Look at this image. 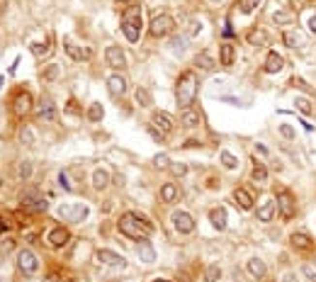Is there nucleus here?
<instances>
[{
  "mask_svg": "<svg viewBox=\"0 0 316 282\" xmlns=\"http://www.w3.org/2000/svg\"><path fill=\"white\" fill-rule=\"evenodd\" d=\"M93 188L97 192H102V190L110 188V171L107 168H95V173H93Z\"/></svg>",
  "mask_w": 316,
  "mask_h": 282,
  "instance_id": "23",
  "label": "nucleus"
},
{
  "mask_svg": "<svg viewBox=\"0 0 316 282\" xmlns=\"http://www.w3.org/2000/svg\"><path fill=\"white\" fill-rule=\"evenodd\" d=\"M289 243H292V248L294 251H299V253H309V251H314V238L311 236H306V234H292L289 236Z\"/></svg>",
  "mask_w": 316,
  "mask_h": 282,
  "instance_id": "17",
  "label": "nucleus"
},
{
  "mask_svg": "<svg viewBox=\"0 0 316 282\" xmlns=\"http://www.w3.org/2000/svg\"><path fill=\"white\" fill-rule=\"evenodd\" d=\"M59 185H61V188H63L66 192H73V190H76V188L71 185V178H68V171H61V173H59Z\"/></svg>",
  "mask_w": 316,
  "mask_h": 282,
  "instance_id": "43",
  "label": "nucleus"
},
{
  "mask_svg": "<svg viewBox=\"0 0 316 282\" xmlns=\"http://www.w3.org/2000/svg\"><path fill=\"white\" fill-rule=\"evenodd\" d=\"M246 270H248V275H251V277H255V280L265 277V272H268V267H265V263H263L260 258H248Z\"/></svg>",
  "mask_w": 316,
  "mask_h": 282,
  "instance_id": "25",
  "label": "nucleus"
},
{
  "mask_svg": "<svg viewBox=\"0 0 316 282\" xmlns=\"http://www.w3.org/2000/svg\"><path fill=\"white\" fill-rule=\"evenodd\" d=\"M8 229H10V224H8V221H5L3 217H0V234H5Z\"/></svg>",
  "mask_w": 316,
  "mask_h": 282,
  "instance_id": "49",
  "label": "nucleus"
},
{
  "mask_svg": "<svg viewBox=\"0 0 316 282\" xmlns=\"http://www.w3.org/2000/svg\"><path fill=\"white\" fill-rule=\"evenodd\" d=\"M117 226H119L122 236H126L131 241H146L151 236V231H153L151 221L146 217H141V214H134V212L122 214L119 221H117Z\"/></svg>",
  "mask_w": 316,
  "mask_h": 282,
  "instance_id": "1",
  "label": "nucleus"
},
{
  "mask_svg": "<svg viewBox=\"0 0 316 282\" xmlns=\"http://www.w3.org/2000/svg\"><path fill=\"white\" fill-rule=\"evenodd\" d=\"M3 83H5V78H3V76H0V85H3Z\"/></svg>",
  "mask_w": 316,
  "mask_h": 282,
  "instance_id": "53",
  "label": "nucleus"
},
{
  "mask_svg": "<svg viewBox=\"0 0 316 282\" xmlns=\"http://www.w3.org/2000/svg\"><path fill=\"white\" fill-rule=\"evenodd\" d=\"M280 134H282L284 139H289V141H294V139H297V131H294L289 124H280Z\"/></svg>",
  "mask_w": 316,
  "mask_h": 282,
  "instance_id": "45",
  "label": "nucleus"
},
{
  "mask_svg": "<svg viewBox=\"0 0 316 282\" xmlns=\"http://www.w3.org/2000/svg\"><path fill=\"white\" fill-rule=\"evenodd\" d=\"M17 267H20L25 275H34V272L39 270V258H37V253L30 251V248H22V251L17 253Z\"/></svg>",
  "mask_w": 316,
  "mask_h": 282,
  "instance_id": "7",
  "label": "nucleus"
},
{
  "mask_svg": "<svg viewBox=\"0 0 316 282\" xmlns=\"http://www.w3.org/2000/svg\"><path fill=\"white\" fill-rule=\"evenodd\" d=\"M212 3H221V0H212Z\"/></svg>",
  "mask_w": 316,
  "mask_h": 282,
  "instance_id": "56",
  "label": "nucleus"
},
{
  "mask_svg": "<svg viewBox=\"0 0 316 282\" xmlns=\"http://www.w3.org/2000/svg\"><path fill=\"white\" fill-rule=\"evenodd\" d=\"M30 110H32V95L27 90H17L15 97H13V114L22 119V117L30 114Z\"/></svg>",
  "mask_w": 316,
  "mask_h": 282,
  "instance_id": "9",
  "label": "nucleus"
},
{
  "mask_svg": "<svg viewBox=\"0 0 316 282\" xmlns=\"http://www.w3.org/2000/svg\"><path fill=\"white\" fill-rule=\"evenodd\" d=\"M168 171H171V175H173V178H183V175L188 173V166H185V163H171V166H168Z\"/></svg>",
  "mask_w": 316,
  "mask_h": 282,
  "instance_id": "42",
  "label": "nucleus"
},
{
  "mask_svg": "<svg viewBox=\"0 0 316 282\" xmlns=\"http://www.w3.org/2000/svg\"><path fill=\"white\" fill-rule=\"evenodd\" d=\"M17 178H20V180H30V178H32V163H30V161H20V166H17Z\"/></svg>",
  "mask_w": 316,
  "mask_h": 282,
  "instance_id": "37",
  "label": "nucleus"
},
{
  "mask_svg": "<svg viewBox=\"0 0 316 282\" xmlns=\"http://www.w3.org/2000/svg\"><path fill=\"white\" fill-rule=\"evenodd\" d=\"M219 161H221V166L229 168V171H236V168H238V158H236L231 151H219Z\"/></svg>",
  "mask_w": 316,
  "mask_h": 282,
  "instance_id": "33",
  "label": "nucleus"
},
{
  "mask_svg": "<svg viewBox=\"0 0 316 282\" xmlns=\"http://www.w3.org/2000/svg\"><path fill=\"white\" fill-rule=\"evenodd\" d=\"M251 180H253V183H265V180H268V168L255 161V163H253V171H251Z\"/></svg>",
  "mask_w": 316,
  "mask_h": 282,
  "instance_id": "34",
  "label": "nucleus"
},
{
  "mask_svg": "<svg viewBox=\"0 0 316 282\" xmlns=\"http://www.w3.org/2000/svg\"><path fill=\"white\" fill-rule=\"evenodd\" d=\"M282 42H284V47H289V49H304L306 37H304L301 32H297V30H287V32H282Z\"/></svg>",
  "mask_w": 316,
  "mask_h": 282,
  "instance_id": "18",
  "label": "nucleus"
},
{
  "mask_svg": "<svg viewBox=\"0 0 316 282\" xmlns=\"http://www.w3.org/2000/svg\"><path fill=\"white\" fill-rule=\"evenodd\" d=\"M34 117H37V122H54L56 119V105H54V100L51 97H42L37 102Z\"/></svg>",
  "mask_w": 316,
  "mask_h": 282,
  "instance_id": "11",
  "label": "nucleus"
},
{
  "mask_svg": "<svg viewBox=\"0 0 316 282\" xmlns=\"http://www.w3.org/2000/svg\"><path fill=\"white\" fill-rule=\"evenodd\" d=\"M282 68H284V59H282L277 51H270V54L265 56L263 71H265V73H280Z\"/></svg>",
  "mask_w": 316,
  "mask_h": 282,
  "instance_id": "20",
  "label": "nucleus"
},
{
  "mask_svg": "<svg viewBox=\"0 0 316 282\" xmlns=\"http://www.w3.org/2000/svg\"><path fill=\"white\" fill-rule=\"evenodd\" d=\"M95 260L100 263V265H110V267H122L124 270V265H126V260L122 258V255H117L114 251H107V248H100L97 253H95Z\"/></svg>",
  "mask_w": 316,
  "mask_h": 282,
  "instance_id": "13",
  "label": "nucleus"
},
{
  "mask_svg": "<svg viewBox=\"0 0 316 282\" xmlns=\"http://www.w3.org/2000/svg\"><path fill=\"white\" fill-rule=\"evenodd\" d=\"M309 30H311V32H316V13L309 17Z\"/></svg>",
  "mask_w": 316,
  "mask_h": 282,
  "instance_id": "50",
  "label": "nucleus"
},
{
  "mask_svg": "<svg viewBox=\"0 0 316 282\" xmlns=\"http://www.w3.org/2000/svg\"><path fill=\"white\" fill-rule=\"evenodd\" d=\"M102 114H105V110H102L100 102H93V105L88 107V119H90V122H100Z\"/></svg>",
  "mask_w": 316,
  "mask_h": 282,
  "instance_id": "36",
  "label": "nucleus"
},
{
  "mask_svg": "<svg viewBox=\"0 0 316 282\" xmlns=\"http://www.w3.org/2000/svg\"><path fill=\"white\" fill-rule=\"evenodd\" d=\"M30 51H32L37 59H44V56L51 54V44H49V39H47V42H34V44H30Z\"/></svg>",
  "mask_w": 316,
  "mask_h": 282,
  "instance_id": "32",
  "label": "nucleus"
},
{
  "mask_svg": "<svg viewBox=\"0 0 316 282\" xmlns=\"http://www.w3.org/2000/svg\"><path fill=\"white\" fill-rule=\"evenodd\" d=\"M226 209L224 207H214L212 212H209V221H212V226L214 229H219V231H224L226 229Z\"/></svg>",
  "mask_w": 316,
  "mask_h": 282,
  "instance_id": "27",
  "label": "nucleus"
},
{
  "mask_svg": "<svg viewBox=\"0 0 316 282\" xmlns=\"http://www.w3.org/2000/svg\"><path fill=\"white\" fill-rule=\"evenodd\" d=\"M282 282H294V275H284V277H282Z\"/></svg>",
  "mask_w": 316,
  "mask_h": 282,
  "instance_id": "52",
  "label": "nucleus"
},
{
  "mask_svg": "<svg viewBox=\"0 0 316 282\" xmlns=\"http://www.w3.org/2000/svg\"><path fill=\"white\" fill-rule=\"evenodd\" d=\"M178 195H180V192H178V185H175V183H166V185L161 188V200H163V202H168V204H171V202H175V200H178Z\"/></svg>",
  "mask_w": 316,
  "mask_h": 282,
  "instance_id": "31",
  "label": "nucleus"
},
{
  "mask_svg": "<svg viewBox=\"0 0 316 282\" xmlns=\"http://www.w3.org/2000/svg\"><path fill=\"white\" fill-rule=\"evenodd\" d=\"M238 5H241V13H243V15H251V13L260 5V0H238Z\"/></svg>",
  "mask_w": 316,
  "mask_h": 282,
  "instance_id": "40",
  "label": "nucleus"
},
{
  "mask_svg": "<svg viewBox=\"0 0 316 282\" xmlns=\"http://www.w3.org/2000/svg\"><path fill=\"white\" fill-rule=\"evenodd\" d=\"M214 63H217V61H214V56H212L209 51H200V54L195 56V66L202 68V71H212Z\"/></svg>",
  "mask_w": 316,
  "mask_h": 282,
  "instance_id": "29",
  "label": "nucleus"
},
{
  "mask_svg": "<svg viewBox=\"0 0 316 282\" xmlns=\"http://www.w3.org/2000/svg\"><path fill=\"white\" fill-rule=\"evenodd\" d=\"M136 255H139V260H143V263H153V260H156V251H153V246H151L148 241H141V243L136 246Z\"/></svg>",
  "mask_w": 316,
  "mask_h": 282,
  "instance_id": "28",
  "label": "nucleus"
},
{
  "mask_svg": "<svg viewBox=\"0 0 316 282\" xmlns=\"http://www.w3.org/2000/svg\"><path fill=\"white\" fill-rule=\"evenodd\" d=\"M171 221H173V226H175L178 234H192V231H195V219H192L190 212L175 209V212L171 214Z\"/></svg>",
  "mask_w": 316,
  "mask_h": 282,
  "instance_id": "8",
  "label": "nucleus"
},
{
  "mask_svg": "<svg viewBox=\"0 0 316 282\" xmlns=\"http://www.w3.org/2000/svg\"><path fill=\"white\" fill-rule=\"evenodd\" d=\"M141 25H143V10H141L139 5H129V8L124 10V15H122V32H124V37H126L131 44L139 42V37H141Z\"/></svg>",
  "mask_w": 316,
  "mask_h": 282,
  "instance_id": "3",
  "label": "nucleus"
},
{
  "mask_svg": "<svg viewBox=\"0 0 316 282\" xmlns=\"http://www.w3.org/2000/svg\"><path fill=\"white\" fill-rule=\"evenodd\" d=\"M107 93H110L112 97H122V95L126 93V78H124L122 73H112V76L107 78Z\"/></svg>",
  "mask_w": 316,
  "mask_h": 282,
  "instance_id": "15",
  "label": "nucleus"
},
{
  "mask_svg": "<svg viewBox=\"0 0 316 282\" xmlns=\"http://www.w3.org/2000/svg\"><path fill=\"white\" fill-rule=\"evenodd\" d=\"M234 56H236V49H234V44H229V42H224V44H219V63L221 66H234Z\"/></svg>",
  "mask_w": 316,
  "mask_h": 282,
  "instance_id": "24",
  "label": "nucleus"
},
{
  "mask_svg": "<svg viewBox=\"0 0 316 282\" xmlns=\"http://www.w3.org/2000/svg\"><path fill=\"white\" fill-rule=\"evenodd\" d=\"M175 100L183 110L192 107V102L197 100V76H195V71L180 73V78L175 83Z\"/></svg>",
  "mask_w": 316,
  "mask_h": 282,
  "instance_id": "2",
  "label": "nucleus"
},
{
  "mask_svg": "<svg viewBox=\"0 0 316 282\" xmlns=\"http://www.w3.org/2000/svg\"><path fill=\"white\" fill-rule=\"evenodd\" d=\"M292 20H294V15L287 13V10H277V13L272 15V22H275V25H292Z\"/></svg>",
  "mask_w": 316,
  "mask_h": 282,
  "instance_id": "35",
  "label": "nucleus"
},
{
  "mask_svg": "<svg viewBox=\"0 0 316 282\" xmlns=\"http://www.w3.org/2000/svg\"><path fill=\"white\" fill-rule=\"evenodd\" d=\"M275 202H277V212H280L282 221H292V219H294V214H297V200L292 197V192L280 190Z\"/></svg>",
  "mask_w": 316,
  "mask_h": 282,
  "instance_id": "6",
  "label": "nucleus"
},
{
  "mask_svg": "<svg viewBox=\"0 0 316 282\" xmlns=\"http://www.w3.org/2000/svg\"><path fill=\"white\" fill-rule=\"evenodd\" d=\"M156 282H171V280H156Z\"/></svg>",
  "mask_w": 316,
  "mask_h": 282,
  "instance_id": "54",
  "label": "nucleus"
},
{
  "mask_svg": "<svg viewBox=\"0 0 316 282\" xmlns=\"http://www.w3.org/2000/svg\"><path fill=\"white\" fill-rule=\"evenodd\" d=\"M219 277H221V267L219 265H209L205 270V282H217Z\"/></svg>",
  "mask_w": 316,
  "mask_h": 282,
  "instance_id": "38",
  "label": "nucleus"
},
{
  "mask_svg": "<svg viewBox=\"0 0 316 282\" xmlns=\"http://www.w3.org/2000/svg\"><path fill=\"white\" fill-rule=\"evenodd\" d=\"M294 107H297L299 112H304V114H311V112H314V105H311L306 97H297V100H294Z\"/></svg>",
  "mask_w": 316,
  "mask_h": 282,
  "instance_id": "39",
  "label": "nucleus"
},
{
  "mask_svg": "<svg viewBox=\"0 0 316 282\" xmlns=\"http://www.w3.org/2000/svg\"><path fill=\"white\" fill-rule=\"evenodd\" d=\"M47 238H49V243H51L54 248H63V246L71 241V231L63 229V226H54V229L47 234Z\"/></svg>",
  "mask_w": 316,
  "mask_h": 282,
  "instance_id": "16",
  "label": "nucleus"
},
{
  "mask_svg": "<svg viewBox=\"0 0 316 282\" xmlns=\"http://www.w3.org/2000/svg\"><path fill=\"white\" fill-rule=\"evenodd\" d=\"M105 63L112 66V68H124V66H126V54L122 51V47L110 44V47L105 49Z\"/></svg>",
  "mask_w": 316,
  "mask_h": 282,
  "instance_id": "12",
  "label": "nucleus"
},
{
  "mask_svg": "<svg viewBox=\"0 0 316 282\" xmlns=\"http://www.w3.org/2000/svg\"><path fill=\"white\" fill-rule=\"evenodd\" d=\"M153 166H156V168H161V171H166V168L171 166V161H168L166 154H161V156H156V158H153Z\"/></svg>",
  "mask_w": 316,
  "mask_h": 282,
  "instance_id": "44",
  "label": "nucleus"
},
{
  "mask_svg": "<svg viewBox=\"0 0 316 282\" xmlns=\"http://www.w3.org/2000/svg\"><path fill=\"white\" fill-rule=\"evenodd\" d=\"M63 49H66V54H68L73 61H88V59L93 56V51H90L88 47H80V44H76L73 39H63Z\"/></svg>",
  "mask_w": 316,
  "mask_h": 282,
  "instance_id": "14",
  "label": "nucleus"
},
{
  "mask_svg": "<svg viewBox=\"0 0 316 282\" xmlns=\"http://www.w3.org/2000/svg\"><path fill=\"white\" fill-rule=\"evenodd\" d=\"M301 3H304V0H292V8H294V10H299V8H301Z\"/></svg>",
  "mask_w": 316,
  "mask_h": 282,
  "instance_id": "51",
  "label": "nucleus"
},
{
  "mask_svg": "<svg viewBox=\"0 0 316 282\" xmlns=\"http://www.w3.org/2000/svg\"><path fill=\"white\" fill-rule=\"evenodd\" d=\"M275 212H277V202L268 197V200H265V202H263V204L258 207L255 217H258V219H260L263 224H268V221H272V219H275Z\"/></svg>",
  "mask_w": 316,
  "mask_h": 282,
  "instance_id": "19",
  "label": "nucleus"
},
{
  "mask_svg": "<svg viewBox=\"0 0 316 282\" xmlns=\"http://www.w3.org/2000/svg\"><path fill=\"white\" fill-rule=\"evenodd\" d=\"M13 248H15V238H3V241H0V253H3V255L10 253Z\"/></svg>",
  "mask_w": 316,
  "mask_h": 282,
  "instance_id": "46",
  "label": "nucleus"
},
{
  "mask_svg": "<svg viewBox=\"0 0 316 282\" xmlns=\"http://www.w3.org/2000/svg\"><path fill=\"white\" fill-rule=\"evenodd\" d=\"M200 122H202V114H200L197 110H192V107H185V110L180 112V124H183V126L192 129V126H197Z\"/></svg>",
  "mask_w": 316,
  "mask_h": 282,
  "instance_id": "22",
  "label": "nucleus"
},
{
  "mask_svg": "<svg viewBox=\"0 0 316 282\" xmlns=\"http://www.w3.org/2000/svg\"><path fill=\"white\" fill-rule=\"evenodd\" d=\"M173 27H175L173 17H171V15H166V13H161V15H156V17L151 20L148 32H151V37L161 39V37H168V34L173 32Z\"/></svg>",
  "mask_w": 316,
  "mask_h": 282,
  "instance_id": "5",
  "label": "nucleus"
},
{
  "mask_svg": "<svg viewBox=\"0 0 316 282\" xmlns=\"http://www.w3.org/2000/svg\"><path fill=\"white\" fill-rule=\"evenodd\" d=\"M151 126H156L158 131H161V134L166 136V134L175 131V119H173L168 112H161V110H158V112H153V114H151Z\"/></svg>",
  "mask_w": 316,
  "mask_h": 282,
  "instance_id": "10",
  "label": "nucleus"
},
{
  "mask_svg": "<svg viewBox=\"0 0 316 282\" xmlns=\"http://www.w3.org/2000/svg\"><path fill=\"white\" fill-rule=\"evenodd\" d=\"M22 141H25V144H32V131H30V129L22 131Z\"/></svg>",
  "mask_w": 316,
  "mask_h": 282,
  "instance_id": "48",
  "label": "nucleus"
},
{
  "mask_svg": "<svg viewBox=\"0 0 316 282\" xmlns=\"http://www.w3.org/2000/svg\"><path fill=\"white\" fill-rule=\"evenodd\" d=\"M234 202H236V207H241V209H253V195L246 190V188H236L234 190Z\"/></svg>",
  "mask_w": 316,
  "mask_h": 282,
  "instance_id": "21",
  "label": "nucleus"
},
{
  "mask_svg": "<svg viewBox=\"0 0 316 282\" xmlns=\"http://www.w3.org/2000/svg\"><path fill=\"white\" fill-rule=\"evenodd\" d=\"M63 282H73V280H71V277H66V280H63Z\"/></svg>",
  "mask_w": 316,
  "mask_h": 282,
  "instance_id": "55",
  "label": "nucleus"
},
{
  "mask_svg": "<svg viewBox=\"0 0 316 282\" xmlns=\"http://www.w3.org/2000/svg\"><path fill=\"white\" fill-rule=\"evenodd\" d=\"M219 100H221V102H226V105H234V107H236V105H241V100H238V97H231V95H219Z\"/></svg>",
  "mask_w": 316,
  "mask_h": 282,
  "instance_id": "47",
  "label": "nucleus"
},
{
  "mask_svg": "<svg viewBox=\"0 0 316 282\" xmlns=\"http://www.w3.org/2000/svg\"><path fill=\"white\" fill-rule=\"evenodd\" d=\"M56 76H59V66H56V63H49V66H47V71H42V78H44V83L54 80Z\"/></svg>",
  "mask_w": 316,
  "mask_h": 282,
  "instance_id": "41",
  "label": "nucleus"
},
{
  "mask_svg": "<svg viewBox=\"0 0 316 282\" xmlns=\"http://www.w3.org/2000/svg\"><path fill=\"white\" fill-rule=\"evenodd\" d=\"M56 214H59V219H63L68 224H80L88 219V207L83 202H71V204H61L56 209Z\"/></svg>",
  "mask_w": 316,
  "mask_h": 282,
  "instance_id": "4",
  "label": "nucleus"
},
{
  "mask_svg": "<svg viewBox=\"0 0 316 282\" xmlns=\"http://www.w3.org/2000/svg\"><path fill=\"white\" fill-rule=\"evenodd\" d=\"M134 100H136L139 107H151V105H153V95H151V90H148V88H141V85L136 88Z\"/></svg>",
  "mask_w": 316,
  "mask_h": 282,
  "instance_id": "30",
  "label": "nucleus"
},
{
  "mask_svg": "<svg viewBox=\"0 0 316 282\" xmlns=\"http://www.w3.org/2000/svg\"><path fill=\"white\" fill-rule=\"evenodd\" d=\"M246 42H248V44H253V47H265V44L270 42V37H268V32H265V30L253 27V30L246 34Z\"/></svg>",
  "mask_w": 316,
  "mask_h": 282,
  "instance_id": "26",
  "label": "nucleus"
}]
</instances>
